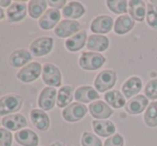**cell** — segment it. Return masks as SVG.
<instances>
[{
	"label": "cell",
	"mask_w": 157,
	"mask_h": 146,
	"mask_svg": "<svg viewBox=\"0 0 157 146\" xmlns=\"http://www.w3.org/2000/svg\"><path fill=\"white\" fill-rule=\"evenodd\" d=\"M32 56L33 55L30 51L25 50V48H18L11 53L10 57H9V63L13 68H24L28 63H32Z\"/></svg>",
	"instance_id": "cell-13"
},
{
	"label": "cell",
	"mask_w": 157,
	"mask_h": 146,
	"mask_svg": "<svg viewBox=\"0 0 157 146\" xmlns=\"http://www.w3.org/2000/svg\"><path fill=\"white\" fill-rule=\"evenodd\" d=\"M47 3L52 6V9H55V10H60V9L64 8L67 4L65 0H58V1H56V0H49V1H47Z\"/></svg>",
	"instance_id": "cell-37"
},
{
	"label": "cell",
	"mask_w": 157,
	"mask_h": 146,
	"mask_svg": "<svg viewBox=\"0 0 157 146\" xmlns=\"http://www.w3.org/2000/svg\"><path fill=\"white\" fill-rule=\"evenodd\" d=\"M11 4H12V1L11 0H0V6H4V8H6V6H10Z\"/></svg>",
	"instance_id": "cell-38"
},
{
	"label": "cell",
	"mask_w": 157,
	"mask_h": 146,
	"mask_svg": "<svg viewBox=\"0 0 157 146\" xmlns=\"http://www.w3.org/2000/svg\"><path fill=\"white\" fill-rule=\"evenodd\" d=\"M105 101L112 107L113 109H120V107H124L125 103V98L122 96L119 90H111V91H107L104 96Z\"/></svg>",
	"instance_id": "cell-29"
},
{
	"label": "cell",
	"mask_w": 157,
	"mask_h": 146,
	"mask_svg": "<svg viewBox=\"0 0 157 146\" xmlns=\"http://www.w3.org/2000/svg\"><path fill=\"white\" fill-rule=\"evenodd\" d=\"M75 100L79 103H92V101H96L99 98V95L96 89H94L91 86H80L75 90L74 94Z\"/></svg>",
	"instance_id": "cell-17"
},
{
	"label": "cell",
	"mask_w": 157,
	"mask_h": 146,
	"mask_svg": "<svg viewBox=\"0 0 157 146\" xmlns=\"http://www.w3.org/2000/svg\"><path fill=\"white\" fill-rule=\"evenodd\" d=\"M143 119L145 125L149 127H157V101H153L147 105Z\"/></svg>",
	"instance_id": "cell-30"
},
{
	"label": "cell",
	"mask_w": 157,
	"mask_h": 146,
	"mask_svg": "<svg viewBox=\"0 0 157 146\" xmlns=\"http://www.w3.org/2000/svg\"><path fill=\"white\" fill-rule=\"evenodd\" d=\"M50 146H65V145H64L62 142H55V143H52Z\"/></svg>",
	"instance_id": "cell-40"
},
{
	"label": "cell",
	"mask_w": 157,
	"mask_h": 146,
	"mask_svg": "<svg viewBox=\"0 0 157 146\" xmlns=\"http://www.w3.org/2000/svg\"><path fill=\"white\" fill-rule=\"evenodd\" d=\"M28 12V4L23 1H15L6 10L9 23H19L24 21Z\"/></svg>",
	"instance_id": "cell-11"
},
{
	"label": "cell",
	"mask_w": 157,
	"mask_h": 146,
	"mask_svg": "<svg viewBox=\"0 0 157 146\" xmlns=\"http://www.w3.org/2000/svg\"><path fill=\"white\" fill-rule=\"evenodd\" d=\"M30 119L32 125L40 131H47L50 128V118L45 111L34 109L30 112Z\"/></svg>",
	"instance_id": "cell-16"
},
{
	"label": "cell",
	"mask_w": 157,
	"mask_h": 146,
	"mask_svg": "<svg viewBox=\"0 0 157 146\" xmlns=\"http://www.w3.org/2000/svg\"><path fill=\"white\" fill-rule=\"evenodd\" d=\"M42 79L48 87H60L62 84V74L56 65L47 63L43 66Z\"/></svg>",
	"instance_id": "cell-2"
},
{
	"label": "cell",
	"mask_w": 157,
	"mask_h": 146,
	"mask_svg": "<svg viewBox=\"0 0 157 146\" xmlns=\"http://www.w3.org/2000/svg\"><path fill=\"white\" fill-rule=\"evenodd\" d=\"M42 70H43V66L41 63L37 61H32L24 68H21L16 76L23 83H32L41 76Z\"/></svg>",
	"instance_id": "cell-5"
},
{
	"label": "cell",
	"mask_w": 157,
	"mask_h": 146,
	"mask_svg": "<svg viewBox=\"0 0 157 146\" xmlns=\"http://www.w3.org/2000/svg\"><path fill=\"white\" fill-rule=\"evenodd\" d=\"M124 145V139L121 134H114V136L108 138L104 143V146H123Z\"/></svg>",
	"instance_id": "cell-36"
},
{
	"label": "cell",
	"mask_w": 157,
	"mask_h": 146,
	"mask_svg": "<svg viewBox=\"0 0 157 146\" xmlns=\"http://www.w3.org/2000/svg\"><path fill=\"white\" fill-rule=\"evenodd\" d=\"M141 89H142V81L137 76L128 79L122 86V92L124 94L125 98L127 99H132Z\"/></svg>",
	"instance_id": "cell-24"
},
{
	"label": "cell",
	"mask_w": 157,
	"mask_h": 146,
	"mask_svg": "<svg viewBox=\"0 0 157 146\" xmlns=\"http://www.w3.org/2000/svg\"><path fill=\"white\" fill-rule=\"evenodd\" d=\"M113 27V19L108 15H99V16L95 17L90 25V29L95 34H108L111 31Z\"/></svg>",
	"instance_id": "cell-12"
},
{
	"label": "cell",
	"mask_w": 157,
	"mask_h": 146,
	"mask_svg": "<svg viewBox=\"0 0 157 146\" xmlns=\"http://www.w3.org/2000/svg\"><path fill=\"white\" fill-rule=\"evenodd\" d=\"M61 13L59 10L55 9H48L44 15L39 19V27L43 30H50L52 28H56L58 24L60 23Z\"/></svg>",
	"instance_id": "cell-15"
},
{
	"label": "cell",
	"mask_w": 157,
	"mask_h": 146,
	"mask_svg": "<svg viewBox=\"0 0 157 146\" xmlns=\"http://www.w3.org/2000/svg\"><path fill=\"white\" fill-rule=\"evenodd\" d=\"M106 63V58L99 53L95 52H85L81 54L79 58V66L81 69L87 71H94L103 67Z\"/></svg>",
	"instance_id": "cell-3"
},
{
	"label": "cell",
	"mask_w": 157,
	"mask_h": 146,
	"mask_svg": "<svg viewBox=\"0 0 157 146\" xmlns=\"http://www.w3.org/2000/svg\"><path fill=\"white\" fill-rule=\"evenodd\" d=\"M129 6V14L132 19L137 22H143L147 15V6L142 0H130L128 2Z\"/></svg>",
	"instance_id": "cell-25"
},
{
	"label": "cell",
	"mask_w": 157,
	"mask_h": 146,
	"mask_svg": "<svg viewBox=\"0 0 157 146\" xmlns=\"http://www.w3.org/2000/svg\"><path fill=\"white\" fill-rule=\"evenodd\" d=\"M87 41V32L85 30H82V31L77 32L73 37L68 38L65 41V43H64V45H65L66 50L70 51V52H78L81 48H83Z\"/></svg>",
	"instance_id": "cell-23"
},
{
	"label": "cell",
	"mask_w": 157,
	"mask_h": 146,
	"mask_svg": "<svg viewBox=\"0 0 157 146\" xmlns=\"http://www.w3.org/2000/svg\"><path fill=\"white\" fill-rule=\"evenodd\" d=\"M108 9L116 14H125L127 12V1L125 0H108L106 1Z\"/></svg>",
	"instance_id": "cell-31"
},
{
	"label": "cell",
	"mask_w": 157,
	"mask_h": 146,
	"mask_svg": "<svg viewBox=\"0 0 157 146\" xmlns=\"http://www.w3.org/2000/svg\"><path fill=\"white\" fill-rule=\"evenodd\" d=\"M109 46V39L101 34H91L88 37L87 47L91 52H104Z\"/></svg>",
	"instance_id": "cell-22"
},
{
	"label": "cell",
	"mask_w": 157,
	"mask_h": 146,
	"mask_svg": "<svg viewBox=\"0 0 157 146\" xmlns=\"http://www.w3.org/2000/svg\"><path fill=\"white\" fill-rule=\"evenodd\" d=\"M144 94L147 99L156 100L157 99V79H153L147 84L144 88Z\"/></svg>",
	"instance_id": "cell-34"
},
{
	"label": "cell",
	"mask_w": 157,
	"mask_h": 146,
	"mask_svg": "<svg viewBox=\"0 0 157 146\" xmlns=\"http://www.w3.org/2000/svg\"><path fill=\"white\" fill-rule=\"evenodd\" d=\"M92 127L93 130L96 134L104 138H108V136H114V132H116V126L112 121L110 120H95L92 121Z\"/></svg>",
	"instance_id": "cell-21"
},
{
	"label": "cell",
	"mask_w": 157,
	"mask_h": 146,
	"mask_svg": "<svg viewBox=\"0 0 157 146\" xmlns=\"http://www.w3.org/2000/svg\"><path fill=\"white\" fill-rule=\"evenodd\" d=\"M88 112V107L85 104L79 102L71 103L68 107L62 111V117L64 120L68 121V123H76L79 121L86 116Z\"/></svg>",
	"instance_id": "cell-7"
},
{
	"label": "cell",
	"mask_w": 157,
	"mask_h": 146,
	"mask_svg": "<svg viewBox=\"0 0 157 146\" xmlns=\"http://www.w3.org/2000/svg\"><path fill=\"white\" fill-rule=\"evenodd\" d=\"M81 29V25L77 21L63 19L55 28V34L59 38H71Z\"/></svg>",
	"instance_id": "cell-10"
},
{
	"label": "cell",
	"mask_w": 157,
	"mask_h": 146,
	"mask_svg": "<svg viewBox=\"0 0 157 146\" xmlns=\"http://www.w3.org/2000/svg\"><path fill=\"white\" fill-rule=\"evenodd\" d=\"M117 83V73L113 70H104L99 72L94 79L95 89L99 92H105L111 89Z\"/></svg>",
	"instance_id": "cell-4"
},
{
	"label": "cell",
	"mask_w": 157,
	"mask_h": 146,
	"mask_svg": "<svg viewBox=\"0 0 157 146\" xmlns=\"http://www.w3.org/2000/svg\"><path fill=\"white\" fill-rule=\"evenodd\" d=\"M4 16H6V13L2 10V8H0V21H2L4 18Z\"/></svg>",
	"instance_id": "cell-39"
},
{
	"label": "cell",
	"mask_w": 157,
	"mask_h": 146,
	"mask_svg": "<svg viewBox=\"0 0 157 146\" xmlns=\"http://www.w3.org/2000/svg\"><path fill=\"white\" fill-rule=\"evenodd\" d=\"M57 96L58 91L54 87H45L39 95L37 105L42 111H52L57 103Z\"/></svg>",
	"instance_id": "cell-8"
},
{
	"label": "cell",
	"mask_w": 157,
	"mask_h": 146,
	"mask_svg": "<svg viewBox=\"0 0 157 146\" xmlns=\"http://www.w3.org/2000/svg\"><path fill=\"white\" fill-rule=\"evenodd\" d=\"M88 109H89L90 114L97 120H106L113 114V110L107 103L101 100H96L94 102L90 103Z\"/></svg>",
	"instance_id": "cell-14"
},
{
	"label": "cell",
	"mask_w": 157,
	"mask_h": 146,
	"mask_svg": "<svg viewBox=\"0 0 157 146\" xmlns=\"http://www.w3.org/2000/svg\"><path fill=\"white\" fill-rule=\"evenodd\" d=\"M151 3H152V4H154V6L156 4V6H157V0H152Z\"/></svg>",
	"instance_id": "cell-41"
},
{
	"label": "cell",
	"mask_w": 157,
	"mask_h": 146,
	"mask_svg": "<svg viewBox=\"0 0 157 146\" xmlns=\"http://www.w3.org/2000/svg\"><path fill=\"white\" fill-rule=\"evenodd\" d=\"M86 13V9L80 2L71 1L66 4L62 10V15L66 19L75 21L77 18H80Z\"/></svg>",
	"instance_id": "cell-20"
},
{
	"label": "cell",
	"mask_w": 157,
	"mask_h": 146,
	"mask_svg": "<svg viewBox=\"0 0 157 146\" xmlns=\"http://www.w3.org/2000/svg\"><path fill=\"white\" fill-rule=\"evenodd\" d=\"M30 52L35 57H43L48 55L54 48V39L50 37H40L31 42Z\"/></svg>",
	"instance_id": "cell-6"
},
{
	"label": "cell",
	"mask_w": 157,
	"mask_h": 146,
	"mask_svg": "<svg viewBox=\"0 0 157 146\" xmlns=\"http://www.w3.org/2000/svg\"><path fill=\"white\" fill-rule=\"evenodd\" d=\"M28 14L33 19L41 18L47 11V1L45 0H31L28 2Z\"/></svg>",
	"instance_id": "cell-27"
},
{
	"label": "cell",
	"mask_w": 157,
	"mask_h": 146,
	"mask_svg": "<svg viewBox=\"0 0 157 146\" xmlns=\"http://www.w3.org/2000/svg\"><path fill=\"white\" fill-rule=\"evenodd\" d=\"M74 94L75 92L72 86H62L58 90V96H57V105H58V107L65 109L66 107H68L71 104V102H72Z\"/></svg>",
	"instance_id": "cell-26"
},
{
	"label": "cell",
	"mask_w": 157,
	"mask_h": 146,
	"mask_svg": "<svg viewBox=\"0 0 157 146\" xmlns=\"http://www.w3.org/2000/svg\"><path fill=\"white\" fill-rule=\"evenodd\" d=\"M81 145L82 146H104L101 141L95 134L85 131L81 136Z\"/></svg>",
	"instance_id": "cell-33"
},
{
	"label": "cell",
	"mask_w": 157,
	"mask_h": 146,
	"mask_svg": "<svg viewBox=\"0 0 157 146\" xmlns=\"http://www.w3.org/2000/svg\"><path fill=\"white\" fill-rule=\"evenodd\" d=\"M147 23L153 29H157V6L150 2L147 6Z\"/></svg>",
	"instance_id": "cell-32"
},
{
	"label": "cell",
	"mask_w": 157,
	"mask_h": 146,
	"mask_svg": "<svg viewBox=\"0 0 157 146\" xmlns=\"http://www.w3.org/2000/svg\"><path fill=\"white\" fill-rule=\"evenodd\" d=\"M135 22L129 15H121L114 22V32L117 34H125L134 28Z\"/></svg>",
	"instance_id": "cell-28"
},
{
	"label": "cell",
	"mask_w": 157,
	"mask_h": 146,
	"mask_svg": "<svg viewBox=\"0 0 157 146\" xmlns=\"http://www.w3.org/2000/svg\"><path fill=\"white\" fill-rule=\"evenodd\" d=\"M13 136L6 128H0V146H12Z\"/></svg>",
	"instance_id": "cell-35"
},
{
	"label": "cell",
	"mask_w": 157,
	"mask_h": 146,
	"mask_svg": "<svg viewBox=\"0 0 157 146\" xmlns=\"http://www.w3.org/2000/svg\"><path fill=\"white\" fill-rule=\"evenodd\" d=\"M147 103H149V100H147V97L142 96V95H139V96L132 98L126 103L125 110L128 114H132V115L140 114L144 110H147Z\"/></svg>",
	"instance_id": "cell-19"
},
{
	"label": "cell",
	"mask_w": 157,
	"mask_h": 146,
	"mask_svg": "<svg viewBox=\"0 0 157 146\" xmlns=\"http://www.w3.org/2000/svg\"><path fill=\"white\" fill-rule=\"evenodd\" d=\"M15 141L21 146H37L40 139L31 129H23L15 133Z\"/></svg>",
	"instance_id": "cell-18"
},
{
	"label": "cell",
	"mask_w": 157,
	"mask_h": 146,
	"mask_svg": "<svg viewBox=\"0 0 157 146\" xmlns=\"http://www.w3.org/2000/svg\"><path fill=\"white\" fill-rule=\"evenodd\" d=\"M23 107V98L19 95L11 94L0 98V116L16 114Z\"/></svg>",
	"instance_id": "cell-1"
},
{
	"label": "cell",
	"mask_w": 157,
	"mask_h": 146,
	"mask_svg": "<svg viewBox=\"0 0 157 146\" xmlns=\"http://www.w3.org/2000/svg\"><path fill=\"white\" fill-rule=\"evenodd\" d=\"M1 125L9 131H21L28 126L26 117L21 114H12L2 117Z\"/></svg>",
	"instance_id": "cell-9"
}]
</instances>
